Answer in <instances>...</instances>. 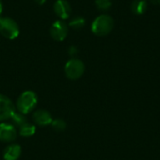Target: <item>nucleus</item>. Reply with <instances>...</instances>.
<instances>
[{"instance_id":"7","label":"nucleus","mask_w":160,"mask_h":160,"mask_svg":"<svg viewBox=\"0 0 160 160\" xmlns=\"http://www.w3.org/2000/svg\"><path fill=\"white\" fill-rule=\"evenodd\" d=\"M17 131L12 124H0V141L4 142H10L16 140Z\"/></svg>"},{"instance_id":"18","label":"nucleus","mask_w":160,"mask_h":160,"mask_svg":"<svg viewBox=\"0 0 160 160\" xmlns=\"http://www.w3.org/2000/svg\"><path fill=\"white\" fill-rule=\"evenodd\" d=\"M37 4H38V5H43L45 2H46V0H34Z\"/></svg>"},{"instance_id":"4","label":"nucleus","mask_w":160,"mask_h":160,"mask_svg":"<svg viewBox=\"0 0 160 160\" xmlns=\"http://www.w3.org/2000/svg\"><path fill=\"white\" fill-rule=\"evenodd\" d=\"M20 30L17 22L10 18H0V34L8 38L14 39L19 36Z\"/></svg>"},{"instance_id":"14","label":"nucleus","mask_w":160,"mask_h":160,"mask_svg":"<svg viewBox=\"0 0 160 160\" xmlns=\"http://www.w3.org/2000/svg\"><path fill=\"white\" fill-rule=\"evenodd\" d=\"M84 24H85V20L82 17H75L69 22V26L72 27L75 30L82 29L84 26Z\"/></svg>"},{"instance_id":"1","label":"nucleus","mask_w":160,"mask_h":160,"mask_svg":"<svg viewBox=\"0 0 160 160\" xmlns=\"http://www.w3.org/2000/svg\"><path fill=\"white\" fill-rule=\"evenodd\" d=\"M114 27L113 19L107 14H101L98 16L91 25L92 32L98 37H105L109 35Z\"/></svg>"},{"instance_id":"3","label":"nucleus","mask_w":160,"mask_h":160,"mask_svg":"<svg viewBox=\"0 0 160 160\" xmlns=\"http://www.w3.org/2000/svg\"><path fill=\"white\" fill-rule=\"evenodd\" d=\"M84 64L82 60L77 58H72L68 60L65 65L66 76L70 80H78L84 73Z\"/></svg>"},{"instance_id":"13","label":"nucleus","mask_w":160,"mask_h":160,"mask_svg":"<svg viewBox=\"0 0 160 160\" xmlns=\"http://www.w3.org/2000/svg\"><path fill=\"white\" fill-rule=\"evenodd\" d=\"M10 120L12 121L14 127H19V128L27 122V119H26V117H25V114H22V113H21V112H15L13 113V115L11 116Z\"/></svg>"},{"instance_id":"12","label":"nucleus","mask_w":160,"mask_h":160,"mask_svg":"<svg viewBox=\"0 0 160 160\" xmlns=\"http://www.w3.org/2000/svg\"><path fill=\"white\" fill-rule=\"evenodd\" d=\"M35 132H36V127L33 124H30L28 122L21 126L20 130H19L20 135L22 137H31L35 134Z\"/></svg>"},{"instance_id":"5","label":"nucleus","mask_w":160,"mask_h":160,"mask_svg":"<svg viewBox=\"0 0 160 160\" xmlns=\"http://www.w3.org/2000/svg\"><path fill=\"white\" fill-rule=\"evenodd\" d=\"M15 112V106L10 98L0 94V121L10 119Z\"/></svg>"},{"instance_id":"15","label":"nucleus","mask_w":160,"mask_h":160,"mask_svg":"<svg viewBox=\"0 0 160 160\" xmlns=\"http://www.w3.org/2000/svg\"><path fill=\"white\" fill-rule=\"evenodd\" d=\"M52 127L56 131H64L67 128V124L63 119H54L52 122Z\"/></svg>"},{"instance_id":"9","label":"nucleus","mask_w":160,"mask_h":160,"mask_svg":"<svg viewBox=\"0 0 160 160\" xmlns=\"http://www.w3.org/2000/svg\"><path fill=\"white\" fill-rule=\"evenodd\" d=\"M33 120L37 125H38L40 127H45V126H49L52 124V117L48 111L38 110L33 114Z\"/></svg>"},{"instance_id":"6","label":"nucleus","mask_w":160,"mask_h":160,"mask_svg":"<svg viewBox=\"0 0 160 160\" xmlns=\"http://www.w3.org/2000/svg\"><path fill=\"white\" fill-rule=\"evenodd\" d=\"M68 29V25L65 22L63 21H56L54 22L50 29V34L51 37L57 41H62L67 38Z\"/></svg>"},{"instance_id":"10","label":"nucleus","mask_w":160,"mask_h":160,"mask_svg":"<svg viewBox=\"0 0 160 160\" xmlns=\"http://www.w3.org/2000/svg\"><path fill=\"white\" fill-rule=\"evenodd\" d=\"M22 154V148L19 144H10L7 146L3 152V158L5 160H18Z\"/></svg>"},{"instance_id":"20","label":"nucleus","mask_w":160,"mask_h":160,"mask_svg":"<svg viewBox=\"0 0 160 160\" xmlns=\"http://www.w3.org/2000/svg\"><path fill=\"white\" fill-rule=\"evenodd\" d=\"M2 11H3V5H2V2L0 0V14L2 13Z\"/></svg>"},{"instance_id":"16","label":"nucleus","mask_w":160,"mask_h":160,"mask_svg":"<svg viewBox=\"0 0 160 160\" xmlns=\"http://www.w3.org/2000/svg\"><path fill=\"white\" fill-rule=\"evenodd\" d=\"M95 4H96L97 8L102 11H106V10L110 9V8L112 7L111 0H96Z\"/></svg>"},{"instance_id":"19","label":"nucleus","mask_w":160,"mask_h":160,"mask_svg":"<svg viewBox=\"0 0 160 160\" xmlns=\"http://www.w3.org/2000/svg\"><path fill=\"white\" fill-rule=\"evenodd\" d=\"M155 5H160V0H150Z\"/></svg>"},{"instance_id":"8","label":"nucleus","mask_w":160,"mask_h":160,"mask_svg":"<svg viewBox=\"0 0 160 160\" xmlns=\"http://www.w3.org/2000/svg\"><path fill=\"white\" fill-rule=\"evenodd\" d=\"M53 10L61 20H67L71 13L70 5L66 0H57L53 5Z\"/></svg>"},{"instance_id":"17","label":"nucleus","mask_w":160,"mask_h":160,"mask_svg":"<svg viewBox=\"0 0 160 160\" xmlns=\"http://www.w3.org/2000/svg\"><path fill=\"white\" fill-rule=\"evenodd\" d=\"M68 51H69V54H70V55H74V54L77 53V48L74 47V46H71V47L69 48Z\"/></svg>"},{"instance_id":"11","label":"nucleus","mask_w":160,"mask_h":160,"mask_svg":"<svg viewBox=\"0 0 160 160\" xmlns=\"http://www.w3.org/2000/svg\"><path fill=\"white\" fill-rule=\"evenodd\" d=\"M131 11L135 15H142L147 10V1L146 0H134L131 3Z\"/></svg>"},{"instance_id":"2","label":"nucleus","mask_w":160,"mask_h":160,"mask_svg":"<svg viewBox=\"0 0 160 160\" xmlns=\"http://www.w3.org/2000/svg\"><path fill=\"white\" fill-rule=\"evenodd\" d=\"M38 104V96L33 91H24L17 99L16 108L22 114H27L32 112Z\"/></svg>"}]
</instances>
